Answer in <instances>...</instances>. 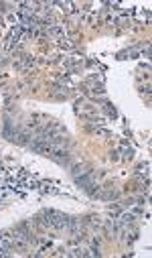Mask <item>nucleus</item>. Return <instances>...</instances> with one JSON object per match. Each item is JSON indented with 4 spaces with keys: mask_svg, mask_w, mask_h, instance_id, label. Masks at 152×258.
<instances>
[{
    "mask_svg": "<svg viewBox=\"0 0 152 258\" xmlns=\"http://www.w3.org/2000/svg\"><path fill=\"white\" fill-rule=\"evenodd\" d=\"M45 220L53 226V228H69L75 224L73 218L61 214V212H55V210H45Z\"/></svg>",
    "mask_w": 152,
    "mask_h": 258,
    "instance_id": "1",
    "label": "nucleus"
}]
</instances>
